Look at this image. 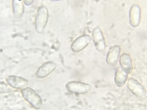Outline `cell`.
<instances>
[{
    "mask_svg": "<svg viewBox=\"0 0 147 110\" xmlns=\"http://www.w3.org/2000/svg\"><path fill=\"white\" fill-rule=\"evenodd\" d=\"M127 81V88L131 93L140 99H144L146 97V92L144 86L133 78H129Z\"/></svg>",
    "mask_w": 147,
    "mask_h": 110,
    "instance_id": "obj_4",
    "label": "cell"
},
{
    "mask_svg": "<svg viewBox=\"0 0 147 110\" xmlns=\"http://www.w3.org/2000/svg\"><path fill=\"white\" fill-rule=\"evenodd\" d=\"M119 62L121 69L127 74H129L133 69L132 60L130 55L127 53L121 54L119 58Z\"/></svg>",
    "mask_w": 147,
    "mask_h": 110,
    "instance_id": "obj_11",
    "label": "cell"
},
{
    "mask_svg": "<svg viewBox=\"0 0 147 110\" xmlns=\"http://www.w3.org/2000/svg\"><path fill=\"white\" fill-rule=\"evenodd\" d=\"M92 39L96 50L99 52H104L106 49V42L104 34L99 26H96L92 31Z\"/></svg>",
    "mask_w": 147,
    "mask_h": 110,
    "instance_id": "obj_5",
    "label": "cell"
},
{
    "mask_svg": "<svg viewBox=\"0 0 147 110\" xmlns=\"http://www.w3.org/2000/svg\"><path fill=\"white\" fill-rule=\"evenodd\" d=\"M57 64L55 62L50 61L42 64L37 70L35 75L38 78H45L56 69Z\"/></svg>",
    "mask_w": 147,
    "mask_h": 110,
    "instance_id": "obj_7",
    "label": "cell"
},
{
    "mask_svg": "<svg viewBox=\"0 0 147 110\" xmlns=\"http://www.w3.org/2000/svg\"><path fill=\"white\" fill-rule=\"evenodd\" d=\"M49 18V12L47 7L44 5L38 7L34 20V28L37 33L39 34L44 33Z\"/></svg>",
    "mask_w": 147,
    "mask_h": 110,
    "instance_id": "obj_1",
    "label": "cell"
},
{
    "mask_svg": "<svg viewBox=\"0 0 147 110\" xmlns=\"http://www.w3.org/2000/svg\"><path fill=\"white\" fill-rule=\"evenodd\" d=\"M91 42V38L89 35H82L73 41L71 45V48L74 52H80L84 50Z\"/></svg>",
    "mask_w": 147,
    "mask_h": 110,
    "instance_id": "obj_6",
    "label": "cell"
},
{
    "mask_svg": "<svg viewBox=\"0 0 147 110\" xmlns=\"http://www.w3.org/2000/svg\"><path fill=\"white\" fill-rule=\"evenodd\" d=\"M13 15L15 18H20L24 13L25 6L23 1L18 0H13L12 1Z\"/></svg>",
    "mask_w": 147,
    "mask_h": 110,
    "instance_id": "obj_13",
    "label": "cell"
},
{
    "mask_svg": "<svg viewBox=\"0 0 147 110\" xmlns=\"http://www.w3.org/2000/svg\"><path fill=\"white\" fill-rule=\"evenodd\" d=\"M66 88L71 94L86 95L90 93L91 89V86L82 81H71L67 82Z\"/></svg>",
    "mask_w": 147,
    "mask_h": 110,
    "instance_id": "obj_3",
    "label": "cell"
},
{
    "mask_svg": "<svg viewBox=\"0 0 147 110\" xmlns=\"http://www.w3.org/2000/svg\"><path fill=\"white\" fill-rule=\"evenodd\" d=\"M33 2H34L33 0H31V1H28V0H25V1H24V3L26 6L31 5V4L33 3Z\"/></svg>",
    "mask_w": 147,
    "mask_h": 110,
    "instance_id": "obj_14",
    "label": "cell"
},
{
    "mask_svg": "<svg viewBox=\"0 0 147 110\" xmlns=\"http://www.w3.org/2000/svg\"><path fill=\"white\" fill-rule=\"evenodd\" d=\"M142 10L140 6L137 4L131 6L129 12V20L130 25L134 28L139 26L141 21Z\"/></svg>",
    "mask_w": 147,
    "mask_h": 110,
    "instance_id": "obj_8",
    "label": "cell"
},
{
    "mask_svg": "<svg viewBox=\"0 0 147 110\" xmlns=\"http://www.w3.org/2000/svg\"><path fill=\"white\" fill-rule=\"evenodd\" d=\"M7 83L11 88L16 89H22L28 86L29 81L25 78L16 75H10L6 78Z\"/></svg>",
    "mask_w": 147,
    "mask_h": 110,
    "instance_id": "obj_9",
    "label": "cell"
},
{
    "mask_svg": "<svg viewBox=\"0 0 147 110\" xmlns=\"http://www.w3.org/2000/svg\"><path fill=\"white\" fill-rule=\"evenodd\" d=\"M21 94L24 99L31 106L36 109H39L42 105V100L36 92L30 87L21 90Z\"/></svg>",
    "mask_w": 147,
    "mask_h": 110,
    "instance_id": "obj_2",
    "label": "cell"
},
{
    "mask_svg": "<svg viewBox=\"0 0 147 110\" xmlns=\"http://www.w3.org/2000/svg\"><path fill=\"white\" fill-rule=\"evenodd\" d=\"M128 75L129 74L121 69L117 68L115 73L114 76V81L116 86L119 87V88H121V87L125 86L127 80Z\"/></svg>",
    "mask_w": 147,
    "mask_h": 110,
    "instance_id": "obj_12",
    "label": "cell"
},
{
    "mask_svg": "<svg viewBox=\"0 0 147 110\" xmlns=\"http://www.w3.org/2000/svg\"><path fill=\"white\" fill-rule=\"evenodd\" d=\"M121 47L118 45H115L109 48L106 56V62L112 66L117 65L120 56Z\"/></svg>",
    "mask_w": 147,
    "mask_h": 110,
    "instance_id": "obj_10",
    "label": "cell"
}]
</instances>
